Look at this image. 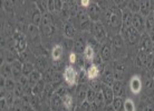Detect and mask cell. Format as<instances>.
<instances>
[{
  "instance_id": "cell-1",
  "label": "cell",
  "mask_w": 154,
  "mask_h": 111,
  "mask_svg": "<svg viewBox=\"0 0 154 111\" xmlns=\"http://www.w3.org/2000/svg\"><path fill=\"white\" fill-rule=\"evenodd\" d=\"M100 22L104 25L105 29L106 27L108 30L114 32L116 35H119L122 30V10L119 9L116 6H112L108 8L106 11L103 12Z\"/></svg>"
},
{
  "instance_id": "cell-2",
  "label": "cell",
  "mask_w": 154,
  "mask_h": 111,
  "mask_svg": "<svg viewBox=\"0 0 154 111\" xmlns=\"http://www.w3.org/2000/svg\"><path fill=\"white\" fill-rule=\"evenodd\" d=\"M111 47H112V54L114 59L125 56V42L122 35H116L113 37L111 40Z\"/></svg>"
},
{
  "instance_id": "cell-3",
  "label": "cell",
  "mask_w": 154,
  "mask_h": 111,
  "mask_svg": "<svg viewBox=\"0 0 154 111\" xmlns=\"http://www.w3.org/2000/svg\"><path fill=\"white\" fill-rule=\"evenodd\" d=\"M91 34H92L93 38L95 39L98 43H100V42L104 43V41L107 39V30L105 29L104 25L100 22V21L92 23Z\"/></svg>"
},
{
  "instance_id": "cell-4",
  "label": "cell",
  "mask_w": 154,
  "mask_h": 111,
  "mask_svg": "<svg viewBox=\"0 0 154 111\" xmlns=\"http://www.w3.org/2000/svg\"><path fill=\"white\" fill-rule=\"evenodd\" d=\"M63 78H64V81L67 86H69V87L76 86L77 80H78V72L73 65L66 66L64 73H63Z\"/></svg>"
},
{
  "instance_id": "cell-5",
  "label": "cell",
  "mask_w": 154,
  "mask_h": 111,
  "mask_svg": "<svg viewBox=\"0 0 154 111\" xmlns=\"http://www.w3.org/2000/svg\"><path fill=\"white\" fill-rule=\"evenodd\" d=\"M122 34H123V36L122 37H125V39H126V41L130 43V45H136V43H139L140 40H141V34H140L139 31H136L134 29V28L132 27H128L126 28V29H124V30L121 31Z\"/></svg>"
},
{
  "instance_id": "cell-6",
  "label": "cell",
  "mask_w": 154,
  "mask_h": 111,
  "mask_svg": "<svg viewBox=\"0 0 154 111\" xmlns=\"http://www.w3.org/2000/svg\"><path fill=\"white\" fill-rule=\"evenodd\" d=\"M86 13H87V16H88V18L91 19L92 22H97V21H100V18H102L103 11H102V10H100V8L98 7L97 2L92 1L91 6L86 9Z\"/></svg>"
},
{
  "instance_id": "cell-7",
  "label": "cell",
  "mask_w": 154,
  "mask_h": 111,
  "mask_svg": "<svg viewBox=\"0 0 154 111\" xmlns=\"http://www.w3.org/2000/svg\"><path fill=\"white\" fill-rule=\"evenodd\" d=\"M132 27L136 31H139L141 35L145 34L146 26H145V18L141 13H134L133 15V20H132Z\"/></svg>"
},
{
  "instance_id": "cell-8",
  "label": "cell",
  "mask_w": 154,
  "mask_h": 111,
  "mask_svg": "<svg viewBox=\"0 0 154 111\" xmlns=\"http://www.w3.org/2000/svg\"><path fill=\"white\" fill-rule=\"evenodd\" d=\"M140 50L145 52L146 54H152L153 50V41L150 38V36L147 35L146 32L144 35L141 36V40H140Z\"/></svg>"
},
{
  "instance_id": "cell-9",
  "label": "cell",
  "mask_w": 154,
  "mask_h": 111,
  "mask_svg": "<svg viewBox=\"0 0 154 111\" xmlns=\"http://www.w3.org/2000/svg\"><path fill=\"white\" fill-rule=\"evenodd\" d=\"M100 81L103 84H106V86H109L112 87L114 82H115V78H114V72H113V68L106 66L102 72V77H100Z\"/></svg>"
},
{
  "instance_id": "cell-10",
  "label": "cell",
  "mask_w": 154,
  "mask_h": 111,
  "mask_svg": "<svg viewBox=\"0 0 154 111\" xmlns=\"http://www.w3.org/2000/svg\"><path fill=\"white\" fill-rule=\"evenodd\" d=\"M14 40H15V48L17 50L18 54H23L27 49V41L25 36L21 32H16V35L14 36Z\"/></svg>"
},
{
  "instance_id": "cell-11",
  "label": "cell",
  "mask_w": 154,
  "mask_h": 111,
  "mask_svg": "<svg viewBox=\"0 0 154 111\" xmlns=\"http://www.w3.org/2000/svg\"><path fill=\"white\" fill-rule=\"evenodd\" d=\"M100 56L102 58L103 62H108L109 60L113 59V54H112V47H111V42H104L102 47H100Z\"/></svg>"
},
{
  "instance_id": "cell-12",
  "label": "cell",
  "mask_w": 154,
  "mask_h": 111,
  "mask_svg": "<svg viewBox=\"0 0 154 111\" xmlns=\"http://www.w3.org/2000/svg\"><path fill=\"white\" fill-rule=\"evenodd\" d=\"M100 91H102V93H103V97H104L105 106H112L113 100H114V98H115L112 87L106 86V84H103V86H102V90H100Z\"/></svg>"
},
{
  "instance_id": "cell-13",
  "label": "cell",
  "mask_w": 154,
  "mask_h": 111,
  "mask_svg": "<svg viewBox=\"0 0 154 111\" xmlns=\"http://www.w3.org/2000/svg\"><path fill=\"white\" fill-rule=\"evenodd\" d=\"M113 72L115 80L122 81V79L125 76V66L119 61H115L113 63Z\"/></svg>"
},
{
  "instance_id": "cell-14",
  "label": "cell",
  "mask_w": 154,
  "mask_h": 111,
  "mask_svg": "<svg viewBox=\"0 0 154 111\" xmlns=\"http://www.w3.org/2000/svg\"><path fill=\"white\" fill-rule=\"evenodd\" d=\"M12 68V79L18 82L20 80V78L23 77V62L17 60V61L11 63Z\"/></svg>"
},
{
  "instance_id": "cell-15",
  "label": "cell",
  "mask_w": 154,
  "mask_h": 111,
  "mask_svg": "<svg viewBox=\"0 0 154 111\" xmlns=\"http://www.w3.org/2000/svg\"><path fill=\"white\" fill-rule=\"evenodd\" d=\"M130 89L131 91L136 95V93H140L141 90H142V79L140 76H133L130 80Z\"/></svg>"
},
{
  "instance_id": "cell-16",
  "label": "cell",
  "mask_w": 154,
  "mask_h": 111,
  "mask_svg": "<svg viewBox=\"0 0 154 111\" xmlns=\"http://www.w3.org/2000/svg\"><path fill=\"white\" fill-rule=\"evenodd\" d=\"M132 20H133V13L128 9L122 10V30L132 26ZM121 30V31H122Z\"/></svg>"
},
{
  "instance_id": "cell-17",
  "label": "cell",
  "mask_w": 154,
  "mask_h": 111,
  "mask_svg": "<svg viewBox=\"0 0 154 111\" xmlns=\"http://www.w3.org/2000/svg\"><path fill=\"white\" fill-rule=\"evenodd\" d=\"M88 89L87 88V84L84 83V84H79L78 86V88H77V104L78 106H81L84 101H86V96H87V91H88Z\"/></svg>"
},
{
  "instance_id": "cell-18",
  "label": "cell",
  "mask_w": 154,
  "mask_h": 111,
  "mask_svg": "<svg viewBox=\"0 0 154 111\" xmlns=\"http://www.w3.org/2000/svg\"><path fill=\"white\" fill-rule=\"evenodd\" d=\"M113 92H114V96L115 97H119V98H125L126 97V92H125V87L122 81L116 80L114 82V84L112 86Z\"/></svg>"
},
{
  "instance_id": "cell-19",
  "label": "cell",
  "mask_w": 154,
  "mask_h": 111,
  "mask_svg": "<svg viewBox=\"0 0 154 111\" xmlns=\"http://www.w3.org/2000/svg\"><path fill=\"white\" fill-rule=\"evenodd\" d=\"M86 72H87L88 80L92 81V80H96L97 78L100 77V68H98L96 65H94V63H91V65L87 67V69H86Z\"/></svg>"
},
{
  "instance_id": "cell-20",
  "label": "cell",
  "mask_w": 154,
  "mask_h": 111,
  "mask_svg": "<svg viewBox=\"0 0 154 111\" xmlns=\"http://www.w3.org/2000/svg\"><path fill=\"white\" fill-rule=\"evenodd\" d=\"M86 42L83 38H77L75 41H74V46H73V50L74 52L76 54H83L85 51V48H86Z\"/></svg>"
},
{
  "instance_id": "cell-21",
  "label": "cell",
  "mask_w": 154,
  "mask_h": 111,
  "mask_svg": "<svg viewBox=\"0 0 154 111\" xmlns=\"http://www.w3.org/2000/svg\"><path fill=\"white\" fill-rule=\"evenodd\" d=\"M152 12V4H151V1L146 0V1H140V13L146 18L151 15Z\"/></svg>"
},
{
  "instance_id": "cell-22",
  "label": "cell",
  "mask_w": 154,
  "mask_h": 111,
  "mask_svg": "<svg viewBox=\"0 0 154 111\" xmlns=\"http://www.w3.org/2000/svg\"><path fill=\"white\" fill-rule=\"evenodd\" d=\"M1 77L5 79H11L12 78V68L11 63L2 62L1 63Z\"/></svg>"
},
{
  "instance_id": "cell-23",
  "label": "cell",
  "mask_w": 154,
  "mask_h": 111,
  "mask_svg": "<svg viewBox=\"0 0 154 111\" xmlns=\"http://www.w3.org/2000/svg\"><path fill=\"white\" fill-rule=\"evenodd\" d=\"M63 54H64V48H63L62 45H56V46L53 47L51 49V58L54 61H59L62 59Z\"/></svg>"
},
{
  "instance_id": "cell-24",
  "label": "cell",
  "mask_w": 154,
  "mask_h": 111,
  "mask_svg": "<svg viewBox=\"0 0 154 111\" xmlns=\"http://www.w3.org/2000/svg\"><path fill=\"white\" fill-rule=\"evenodd\" d=\"M42 13L39 11L37 7L34 9V11L31 13V23H32V26H35V27H39L42 22Z\"/></svg>"
},
{
  "instance_id": "cell-25",
  "label": "cell",
  "mask_w": 154,
  "mask_h": 111,
  "mask_svg": "<svg viewBox=\"0 0 154 111\" xmlns=\"http://www.w3.org/2000/svg\"><path fill=\"white\" fill-rule=\"evenodd\" d=\"M63 104L69 111H74V109H75V101H74V98L70 93L67 92L65 96L63 97Z\"/></svg>"
},
{
  "instance_id": "cell-26",
  "label": "cell",
  "mask_w": 154,
  "mask_h": 111,
  "mask_svg": "<svg viewBox=\"0 0 154 111\" xmlns=\"http://www.w3.org/2000/svg\"><path fill=\"white\" fill-rule=\"evenodd\" d=\"M42 79V74L40 73V71H37L35 70L34 72L31 73L30 76L28 77V81H29V86H30L31 88H34L36 84L38 83L39 81Z\"/></svg>"
},
{
  "instance_id": "cell-27",
  "label": "cell",
  "mask_w": 154,
  "mask_h": 111,
  "mask_svg": "<svg viewBox=\"0 0 154 111\" xmlns=\"http://www.w3.org/2000/svg\"><path fill=\"white\" fill-rule=\"evenodd\" d=\"M45 88H46V81L44 80V79H42V80L39 81L38 83L32 88V95H35V96L42 98V93L45 91Z\"/></svg>"
},
{
  "instance_id": "cell-28",
  "label": "cell",
  "mask_w": 154,
  "mask_h": 111,
  "mask_svg": "<svg viewBox=\"0 0 154 111\" xmlns=\"http://www.w3.org/2000/svg\"><path fill=\"white\" fill-rule=\"evenodd\" d=\"M64 35H65L66 38H68V39H72V38H74V37H76V35H77L76 28L74 27L72 23H66L65 26H64Z\"/></svg>"
},
{
  "instance_id": "cell-29",
  "label": "cell",
  "mask_w": 154,
  "mask_h": 111,
  "mask_svg": "<svg viewBox=\"0 0 154 111\" xmlns=\"http://www.w3.org/2000/svg\"><path fill=\"white\" fill-rule=\"evenodd\" d=\"M95 54H96L95 49H94L92 46L87 45L86 48H85V51H84V54H83V56H84V58L86 59V61H91L93 63V60H94V58L96 56Z\"/></svg>"
},
{
  "instance_id": "cell-30",
  "label": "cell",
  "mask_w": 154,
  "mask_h": 111,
  "mask_svg": "<svg viewBox=\"0 0 154 111\" xmlns=\"http://www.w3.org/2000/svg\"><path fill=\"white\" fill-rule=\"evenodd\" d=\"M146 57H147V54H145V52H143V51H141V50H140L139 52H137V54H136V58H135L137 67H140V68H145Z\"/></svg>"
},
{
  "instance_id": "cell-31",
  "label": "cell",
  "mask_w": 154,
  "mask_h": 111,
  "mask_svg": "<svg viewBox=\"0 0 154 111\" xmlns=\"http://www.w3.org/2000/svg\"><path fill=\"white\" fill-rule=\"evenodd\" d=\"M63 104V98L54 93V96L50 98V106L53 111H57V109Z\"/></svg>"
},
{
  "instance_id": "cell-32",
  "label": "cell",
  "mask_w": 154,
  "mask_h": 111,
  "mask_svg": "<svg viewBox=\"0 0 154 111\" xmlns=\"http://www.w3.org/2000/svg\"><path fill=\"white\" fill-rule=\"evenodd\" d=\"M35 71V66L32 65L31 62H25V63H23V76L25 77H29L31 74V73Z\"/></svg>"
},
{
  "instance_id": "cell-33",
  "label": "cell",
  "mask_w": 154,
  "mask_h": 111,
  "mask_svg": "<svg viewBox=\"0 0 154 111\" xmlns=\"http://www.w3.org/2000/svg\"><path fill=\"white\" fill-rule=\"evenodd\" d=\"M124 101L125 100L123 98H119V97H115L113 100L112 107L114 108L115 111H124Z\"/></svg>"
},
{
  "instance_id": "cell-34",
  "label": "cell",
  "mask_w": 154,
  "mask_h": 111,
  "mask_svg": "<svg viewBox=\"0 0 154 111\" xmlns=\"http://www.w3.org/2000/svg\"><path fill=\"white\" fill-rule=\"evenodd\" d=\"M127 9L134 15V13H139L140 12V1H135V0H131L127 4Z\"/></svg>"
},
{
  "instance_id": "cell-35",
  "label": "cell",
  "mask_w": 154,
  "mask_h": 111,
  "mask_svg": "<svg viewBox=\"0 0 154 111\" xmlns=\"http://www.w3.org/2000/svg\"><path fill=\"white\" fill-rule=\"evenodd\" d=\"M36 6H37V9L42 13V16L48 13V4H47V1H36Z\"/></svg>"
},
{
  "instance_id": "cell-36",
  "label": "cell",
  "mask_w": 154,
  "mask_h": 111,
  "mask_svg": "<svg viewBox=\"0 0 154 111\" xmlns=\"http://www.w3.org/2000/svg\"><path fill=\"white\" fill-rule=\"evenodd\" d=\"M124 111H136L134 101L130 98L125 99V101H124Z\"/></svg>"
},
{
  "instance_id": "cell-37",
  "label": "cell",
  "mask_w": 154,
  "mask_h": 111,
  "mask_svg": "<svg viewBox=\"0 0 154 111\" xmlns=\"http://www.w3.org/2000/svg\"><path fill=\"white\" fill-rule=\"evenodd\" d=\"M87 80H88V77H87L86 70L85 69L79 70V71H78V80H77V83L84 84Z\"/></svg>"
},
{
  "instance_id": "cell-38",
  "label": "cell",
  "mask_w": 154,
  "mask_h": 111,
  "mask_svg": "<svg viewBox=\"0 0 154 111\" xmlns=\"http://www.w3.org/2000/svg\"><path fill=\"white\" fill-rule=\"evenodd\" d=\"M14 95H15V97L17 99H21L23 97H25L23 89L19 82H17V84H16V88H15V90H14Z\"/></svg>"
},
{
  "instance_id": "cell-39",
  "label": "cell",
  "mask_w": 154,
  "mask_h": 111,
  "mask_svg": "<svg viewBox=\"0 0 154 111\" xmlns=\"http://www.w3.org/2000/svg\"><path fill=\"white\" fill-rule=\"evenodd\" d=\"M102 86H103L102 81H98L97 79L96 80H92L89 83V89L94 90L95 92H100L102 90Z\"/></svg>"
},
{
  "instance_id": "cell-40",
  "label": "cell",
  "mask_w": 154,
  "mask_h": 111,
  "mask_svg": "<svg viewBox=\"0 0 154 111\" xmlns=\"http://www.w3.org/2000/svg\"><path fill=\"white\" fill-rule=\"evenodd\" d=\"M145 68H146V69H149V70H154V54H147Z\"/></svg>"
},
{
  "instance_id": "cell-41",
  "label": "cell",
  "mask_w": 154,
  "mask_h": 111,
  "mask_svg": "<svg viewBox=\"0 0 154 111\" xmlns=\"http://www.w3.org/2000/svg\"><path fill=\"white\" fill-rule=\"evenodd\" d=\"M16 84H17V82H16L14 79H6V84H5V87H6V89L8 90V92H14V90H15L16 88Z\"/></svg>"
},
{
  "instance_id": "cell-42",
  "label": "cell",
  "mask_w": 154,
  "mask_h": 111,
  "mask_svg": "<svg viewBox=\"0 0 154 111\" xmlns=\"http://www.w3.org/2000/svg\"><path fill=\"white\" fill-rule=\"evenodd\" d=\"M95 98H96V92L94 91V90H92V89H88L87 96H86V101H88L89 104H94Z\"/></svg>"
},
{
  "instance_id": "cell-43",
  "label": "cell",
  "mask_w": 154,
  "mask_h": 111,
  "mask_svg": "<svg viewBox=\"0 0 154 111\" xmlns=\"http://www.w3.org/2000/svg\"><path fill=\"white\" fill-rule=\"evenodd\" d=\"M78 111H94V109L88 101H84L81 106H78Z\"/></svg>"
},
{
  "instance_id": "cell-44",
  "label": "cell",
  "mask_w": 154,
  "mask_h": 111,
  "mask_svg": "<svg viewBox=\"0 0 154 111\" xmlns=\"http://www.w3.org/2000/svg\"><path fill=\"white\" fill-rule=\"evenodd\" d=\"M145 89L147 90V92H151L154 95V79H147L145 82Z\"/></svg>"
},
{
  "instance_id": "cell-45",
  "label": "cell",
  "mask_w": 154,
  "mask_h": 111,
  "mask_svg": "<svg viewBox=\"0 0 154 111\" xmlns=\"http://www.w3.org/2000/svg\"><path fill=\"white\" fill-rule=\"evenodd\" d=\"M97 4H98V7L100 8V10L103 12L106 11L108 8L111 7V4L108 1H97Z\"/></svg>"
},
{
  "instance_id": "cell-46",
  "label": "cell",
  "mask_w": 154,
  "mask_h": 111,
  "mask_svg": "<svg viewBox=\"0 0 154 111\" xmlns=\"http://www.w3.org/2000/svg\"><path fill=\"white\" fill-rule=\"evenodd\" d=\"M77 57H78V54H76L75 52H70L69 54V62H70V65H75L77 61Z\"/></svg>"
},
{
  "instance_id": "cell-47",
  "label": "cell",
  "mask_w": 154,
  "mask_h": 111,
  "mask_svg": "<svg viewBox=\"0 0 154 111\" xmlns=\"http://www.w3.org/2000/svg\"><path fill=\"white\" fill-rule=\"evenodd\" d=\"M63 7H64V2L63 1H60V0H56L55 1V9H56V11L63 10Z\"/></svg>"
},
{
  "instance_id": "cell-48",
  "label": "cell",
  "mask_w": 154,
  "mask_h": 111,
  "mask_svg": "<svg viewBox=\"0 0 154 111\" xmlns=\"http://www.w3.org/2000/svg\"><path fill=\"white\" fill-rule=\"evenodd\" d=\"M47 4H48V11L49 12L56 11V9H55V0H49V1H47Z\"/></svg>"
},
{
  "instance_id": "cell-49",
  "label": "cell",
  "mask_w": 154,
  "mask_h": 111,
  "mask_svg": "<svg viewBox=\"0 0 154 111\" xmlns=\"http://www.w3.org/2000/svg\"><path fill=\"white\" fill-rule=\"evenodd\" d=\"M79 4H81V6L83 8H85V9H87V8L89 7V6H91V4H92V1H91V0H82L81 2H79Z\"/></svg>"
},
{
  "instance_id": "cell-50",
  "label": "cell",
  "mask_w": 154,
  "mask_h": 111,
  "mask_svg": "<svg viewBox=\"0 0 154 111\" xmlns=\"http://www.w3.org/2000/svg\"><path fill=\"white\" fill-rule=\"evenodd\" d=\"M144 111H154V106L152 104H147L144 108Z\"/></svg>"
},
{
  "instance_id": "cell-51",
  "label": "cell",
  "mask_w": 154,
  "mask_h": 111,
  "mask_svg": "<svg viewBox=\"0 0 154 111\" xmlns=\"http://www.w3.org/2000/svg\"><path fill=\"white\" fill-rule=\"evenodd\" d=\"M57 111H69V110H68V109H67V108H66L64 104H62V106H60V107L57 109Z\"/></svg>"
},
{
  "instance_id": "cell-52",
  "label": "cell",
  "mask_w": 154,
  "mask_h": 111,
  "mask_svg": "<svg viewBox=\"0 0 154 111\" xmlns=\"http://www.w3.org/2000/svg\"><path fill=\"white\" fill-rule=\"evenodd\" d=\"M105 111H115V110H114V108L112 106H106L105 107Z\"/></svg>"
},
{
  "instance_id": "cell-53",
  "label": "cell",
  "mask_w": 154,
  "mask_h": 111,
  "mask_svg": "<svg viewBox=\"0 0 154 111\" xmlns=\"http://www.w3.org/2000/svg\"><path fill=\"white\" fill-rule=\"evenodd\" d=\"M152 54H154V42H153V50H152Z\"/></svg>"
}]
</instances>
